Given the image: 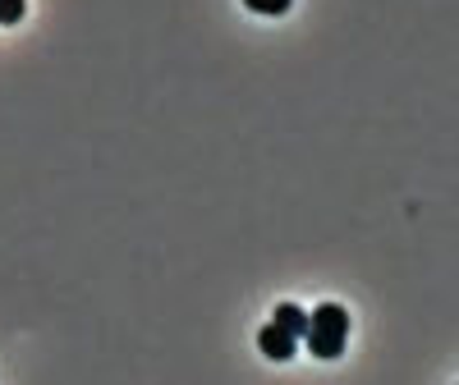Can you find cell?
<instances>
[{"mask_svg":"<svg viewBox=\"0 0 459 385\" xmlns=\"http://www.w3.org/2000/svg\"><path fill=\"white\" fill-rule=\"evenodd\" d=\"M244 5H248L253 14H285L294 0H244Z\"/></svg>","mask_w":459,"mask_h":385,"instance_id":"obj_5","label":"cell"},{"mask_svg":"<svg viewBox=\"0 0 459 385\" xmlns=\"http://www.w3.org/2000/svg\"><path fill=\"white\" fill-rule=\"evenodd\" d=\"M257 349H262V358H272V363H290V358L299 354V339L266 321V326L257 330Z\"/></svg>","mask_w":459,"mask_h":385,"instance_id":"obj_2","label":"cell"},{"mask_svg":"<svg viewBox=\"0 0 459 385\" xmlns=\"http://www.w3.org/2000/svg\"><path fill=\"white\" fill-rule=\"evenodd\" d=\"M23 14H28V0H0V23L5 28H14Z\"/></svg>","mask_w":459,"mask_h":385,"instance_id":"obj_4","label":"cell"},{"mask_svg":"<svg viewBox=\"0 0 459 385\" xmlns=\"http://www.w3.org/2000/svg\"><path fill=\"white\" fill-rule=\"evenodd\" d=\"M272 326H281L285 335L303 339V335H308V312H303L299 303H281V307H276V317H272Z\"/></svg>","mask_w":459,"mask_h":385,"instance_id":"obj_3","label":"cell"},{"mask_svg":"<svg viewBox=\"0 0 459 385\" xmlns=\"http://www.w3.org/2000/svg\"><path fill=\"white\" fill-rule=\"evenodd\" d=\"M308 349H313V358H322V363H331V358H340L344 354V339H350V312H344L340 303H322V307H313L308 312Z\"/></svg>","mask_w":459,"mask_h":385,"instance_id":"obj_1","label":"cell"}]
</instances>
